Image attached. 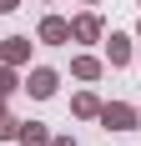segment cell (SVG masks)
Wrapping results in <instances>:
<instances>
[{
    "instance_id": "cell-1",
    "label": "cell",
    "mask_w": 141,
    "mask_h": 146,
    "mask_svg": "<svg viewBox=\"0 0 141 146\" xmlns=\"http://www.w3.org/2000/svg\"><path fill=\"white\" fill-rule=\"evenodd\" d=\"M101 121H106L111 131H131V126H136V111L116 101V106H101Z\"/></svg>"
},
{
    "instance_id": "cell-2",
    "label": "cell",
    "mask_w": 141,
    "mask_h": 146,
    "mask_svg": "<svg viewBox=\"0 0 141 146\" xmlns=\"http://www.w3.org/2000/svg\"><path fill=\"white\" fill-rule=\"evenodd\" d=\"M25 91L30 96H56V71H45V66H35V71H30V81H25Z\"/></svg>"
},
{
    "instance_id": "cell-3",
    "label": "cell",
    "mask_w": 141,
    "mask_h": 146,
    "mask_svg": "<svg viewBox=\"0 0 141 146\" xmlns=\"http://www.w3.org/2000/svg\"><path fill=\"white\" fill-rule=\"evenodd\" d=\"M0 56H5V66H20V60L30 56V40H20V35H15V40H0Z\"/></svg>"
},
{
    "instance_id": "cell-4",
    "label": "cell",
    "mask_w": 141,
    "mask_h": 146,
    "mask_svg": "<svg viewBox=\"0 0 141 146\" xmlns=\"http://www.w3.org/2000/svg\"><path fill=\"white\" fill-rule=\"evenodd\" d=\"M15 136H20V146H45V141H51L41 121H20V131H15Z\"/></svg>"
},
{
    "instance_id": "cell-5",
    "label": "cell",
    "mask_w": 141,
    "mask_h": 146,
    "mask_svg": "<svg viewBox=\"0 0 141 146\" xmlns=\"http://www.w3.org/2000/svg\"><path fill=\"white\" fill-rule=\"evenodd\" d=\"M41 40H51V45H61V40H70V25H66V20H56V15H51V20H45V25H41Z\"/></svg>"
},
{
    "instance_id": "cell-6",
    "label": "cell",
    "mask_w": 141,
    "mask_h": 146,
    "mask_svg": "<svg viewBox=\"0 0 141 146\" xmlns=\"http://www.w3.org/2000/svg\"><path fill=\"white\" fill-rule=\"evenodd\" d=\"M70 35H76V40H96V35H101V20H96V15H81V20L70 25Z\"/></svg>"
},
{
    "instance_id": "cell-7",
    "label": "cell",
    "mask_w": 141,
    "mask_h": 146,
    "mask_svg": "<svg viewBox=\"0 0 141 146\" xmlns=\"http://www.w3.org/2000/svg\"><path fill=\"white\" fill-rule=\"evenodd\" d=\"M70 71L81 76V81H96V76H101V60H96V56H76V60H70Z\"/></svg>"
},
{
    "instance_id": "cell-8",
    "label": "cell",
    "mask_w": 141,
    "mask_h": 146,
    "mask_svg": "<svg viewBox=\"0 0 141 146\" xmlns=\"http://www.w3.org/2000/svg\"><path fill=\"white\" fill-rule=\"evenodd\" d=\"M106 50H111V66H126V60H131V40H126V35H111Z\"/></svg>"
},
{
    "instance_id": "cell-9",
    "label": "cell",
    "mask_w": 141,
    "mask_h": 146,
    "mask_svg": "<svg viewBox=\"0 0 141 146\" xmlns=\"http://www.w3.org/2000/svg\"><path fill=\"white\" fill-rule=\"evenodd\" d=\"M76 116H101V101L91 96V91H81V96H76Z\"/></svg>"
},
{
    "instance_id": "cell-10",
    "label": "cell",
    "mask_w": 141,
    "mask_h": 146,
    "mask_svg": "<svg viewBox=\"0 0 141 146\" xmlns=\"http://www.w3.org/2000/svg\"><path fill=\"white\" fill-rule=\"evenodd\" d=\"M0 91H5V96L15 91V71H10V66H0Z\"/></svg>"
},
{
    "instance_id": "cell-11",
    "label": "cell",
    "mask_w": 141,
    "mask_h": 146,
    "mask_svg": "<svg viewBox=\"0 0 141 146\" xmlns=\"http://www.w3.org/2000/svg\"><path fill=\"white\" fill-rule=\"evenodd\" d=\"M45 146H76V141H66V136H56V141H45Z\"/></svg>"
},
{
    "instance_id": "cell-12",
    "label": "cell",
    "mask_w": 141,
    "mask_h": 146,
    "mask_svg": "<svg viewBox=\"0 0 141 146\" xmlns=\"http://www.w3.org/2000/svg\"><path fill=\"white\" fill-rule=\"evenodd\" d=\"M15 5H20V0H0V10H15Z\"/></svg>"
},
{
    "instance_id": "cell-13",
    "label": "cell",
    "mask_w": 141,
    "mask_h": 146,
    "mask_svg": "<svg viewBox=\"0 0 141 146\" xmlns=\"http://www.w3.org/2000/svg\"><path fill=\"white\" fill-rule=\"evenodd\" d=\"M0 116H5V91H0Z\"/></svg>"
}]
</instances>
